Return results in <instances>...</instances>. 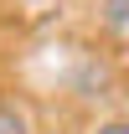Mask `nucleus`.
Returning <instances> with one entry per match:
<instances>
[{"label": "nucleus", "instance_id": "nucleus-1", "mask_svg": "<svg viewBox=\"0 0 129 134\" xmlns=\"http://www.w3.org/2000/svg\"><path fill=\"white\" fill-rule=\"evenodd\" d=\"M0 134H31V119L21 114L10 98H0Z\"/></svg>", "mask_w": 129, "mask_h": 134}, {"label": "nucleus", "instance_id": "nucleus-2", "mask_svg": "<svg viewBox=\"0 0 129 134\" xmlns=\"http://www.w3.org/2000/svg\"><path fill=\"white\" fill-rule=\"evenodd\" d=\"M109 26H129V0H109Z\"/></svg>", "mask_w": 129, "mask_h": 134}, {"label": "nucleus", "instance_id": "nucleus-3", "mask_svg": "<svg viewBox=\"0 0 129 134\" xmlns=\"http://www.w3.org/2000/svg\"><path fill=\"white\" fill-rule=\"evenodd\" d=\"M98 134H129V124H124V119H114V124H103Z\"/></svg>", "mask_w": 129, "mask_h": 134}]
</instances>
